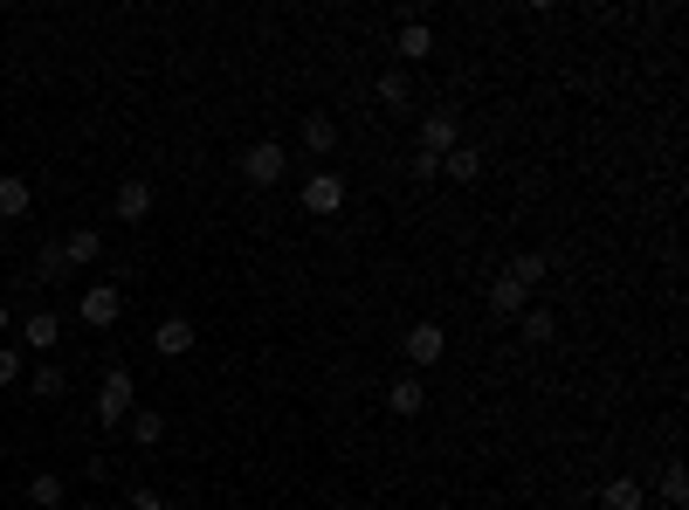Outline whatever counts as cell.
Returning <instances> with one entry per match:
<instances>
[{
  "label": "cell",
  "instance_id": "9",
  "mask_svg": "<svg viewBox=\"0 0 689 510\" xmlns=\"http://www.w3.org/2000/svg\"><path fill=\"white\" fill-rule=\"evenodd\" d=\"M482 303H490L497 318H524V311H531V290L518 284V276H490V290H482Z\"/></svg>",
  "mask_w": 689,
  "mask_h": 510
},
{
  "label": "cell",
  "instance_id": "12",
  "mask_svg": "<svg viewBox=\"0 0 689 510\" xmlns=\"http://www.w3.org/2000/svg\"><path fill=\"white\" fill-rule=\"evenodd\" d=\"M442 180H463V187H476V180H482V145H469V138L455 145L448 159H442Z\"/></svg>",
  "mask_w": 689,
  "mask_h": 510
},
{
  "label": "cell",
  "instance_id": "6",
  "mask_svg": "<svg viewBox=\"0 0 689 510\" xmlns=\"http://www.w3.org/2000/svg\"><path fill=\"white\" fill-rule=\"evenodd\" d=\"M76 318H84L90 331H111V324L124 318V297H118L111 284H90V290H84V303H76Z\"/></svg>",
  "mask_w": 689,
  "mask_h": 510
},
{
  "label": "cell",
  "instance_id": "14",
  "mask_svg": "<svg viewBox=\"0 0 689 510\" xmlns=\"http://www.w3.org/2000/svg\"><path fill=\"white\" fill-rule=\"evenodd\" d=\"M600 510H648V490H642V476H614L600 490Z\"/></svg>",
  "mask_w": 689,
  "mask_h": 510
},
{
  "label": "cell",
  "instance_id": "26",
  "mask_svg": "<svg viewBox=\"0 0 689 510\" xmlns=\"http://www.w3.org/2000/svg\"><path fill=\"white\" fill-rule=\"evenodd\" d=\"M124 510H166V497L152 483H138V490H124Z\"/></svg>",
  "mask_w": 689,
  "mask_h": 510
},
{
  "label": "cell",
  "instance_id": "22",
  "mask_svg": "<svg viewBox=\"0 0 689 510\" xmlns=\"http://www.w3.org/2000/svg\"><path fill=\"white\" fill-rule=\"evenodd\" d=\"M63 269H69L63 242H42V255H35V276H42V284H63Z\"/></svg>",
  "mask_w": 689,
  "mask_h": 510
},
{
  "label": "cell",
  "instance_id": "25",
  "mask_svg": "<svg viewBox=\"0 0 689 510\" xmlns=\"http://www.w3.org/2000/svg\"><path fill=\"white\" fill-rule=\"evenodd\" d=\"M29 497H35V510H56V503H63V476H35Z\"/></svg>",
  "mask_w": 689,
  "mask_h": 510
},
{
  "label": "cell",
  "instance_id": "16",
  "mask_svg": "<svg viewBox=\"0 0 689 510\" xmlns=\"http://www.w3.org/2000/svg\"><path fill=\"white\" fill-rule=\"evenodd\" d=\"M21 339H29V352H42V359H48V352H56V339H63V318H56V311H35L29 324H21Z\"/></svg>",
  "mask_w": 689,
  "mask_h": 510
},
{
  "label": "cell",
  "instance_id": "18",
  "mask_svg": "<svg viewBox=\"0 0 689 510\" xmlns=\"http://www.w3.org/2000/svg\"><path fill=\"white\" fill-rule=\"evenodd\" d=\"M503 276H518V284H524V290H538V284H545V276H552V263H545V255H538V248H524V255H518V263H510Z\"/></svg>",
  "mask_w": 689,
  "mask_h": 510
},
{
  "label": "cell",
  "instance_id": "4",
  "mask_svg": "<svg viewBox=\"0 0 689 510\" xmlns=\"http://www.w3.org/2000/svg\"><path fill=\"white\" fill-rule=\"evenodd\" d=\"M442 352H448V331H442L435 318H421L414 331H407V366H414V373H427V366H442Z\"/></svg>",
  "mask_w": 689,
  "mask_h": 510
},
{
  "label": "cell",
  "instance_id": "23",
  "mask_svg": "<svg viewBox=\"0 0 689 510\" xmlns=\"http://www.w3.org/2000/svg\"><path fill=\"white\" fill-rule=\"evenodd\" d=\"M29 387H35L42 400H63V393H69V379H63V366H48V359H42V366H35V379H29Z\"/></svg>",
  "mask_w": 689,
  "mask_h": 510
},
{
  "label": "cell",
  "instance_id": "24",
  "mask_svg": "<svg viewBox=\"0 0 689 510\" xmlns=\"http://www.w3.org/2000/svg\"><path fill=\"white\" fill-rule=\"evenodd\" d=\"M124 428H132V442H138V448H159V442H166V421H159V414H132Z\"/></svg>",
  "mask_w": 689,
  "mask_h": 510
},
{
  "label": "cell",
  "instance_id": "15",
  "mask_svg": "<svg viewBox=\"0 0 689 510\" xmlns=\"http://www.w3.org/2000/svg\"><path fill=\"white\" fill-rule=\"evenodd\" d=\"M111 214H118V221H145V214H152V180H124L118 200H111Z\"/></svg>",
  "mask_w": 689,
  "mask_h": 510
},
{
  "label": "cell",
  "instance_id": "7",
  "mask_svg": "<svg viewBox=\"0 0 689 510\" xmlns=\"http://www.w3.org/2000/svg\"><path fill=\"white\" fill-rule=\"evenodd\" d=\"M393 56H400V63H427V56H435V29H427V14H407V21H400Z\"/></svg>",
  "mask_w": 689,
  "mask_h": 510
},
{
  "label": "cell",
  "instance_id": "19",
  "mask_svg": "<svg viewBox=\"0 0 689 510\" xmlns=\"http://www.w3.org/2000/svg\"><path fill=\"white\" fill-rule=\"evenodd\" d=\"M373 97H379V104H387V111H400L407 97H414V84H407V69H387V76H379V84H373Z\"/></svg>",
  "mask_w": 689,
  "mask_h": 510
},
{
  "label": "cell",
  "instance_id": "20",
  "mask_svg": "<svg viewBox=\"0 0 689 510\" xmlns=\"http://www.w3.org/2000/svg\"><path fill=\"white\" fill-rule=\"evenodd\" d=\"M518 331H524V339H531V345H545V339H552V331H558V318L545 311V303H531V311L518 318Z\"/></svg>",
  "mask_w": 689,
  "mask_h": 510
},
{
  "label": "cell",
  "instance_id": "28",
  "mask_svg": "<svg viewBox=\"0 0 689 510\" xmlns=\"http://www.w3.org/2000/svg\"><path fill=\"white\" fill-rule=\"evenodd\" d=\"M0 339H8V303H0Z\"/></svg>",
  "mask_w": 689,
  "mask_h": 510
},
{
  "label": "cell",
  "instance_id": "1",
  "mask_svg": "<svg viewBox=\"0 0 689 510\" xmlns=\"http://www.w3.org/2000/svg\"><path fill=\"white\" fill-rule=\"evenodd\" d=\"M124 421H132V373L111 366L104 387H97V428H124Z\"/></svg>",
  "mask_w": 689,
  "mask_h": 510
},
{
  "label": "cell",
  "instance_id": "11",
  "mask_svg": "<svg viewBox=\"0 0 689 510\" xmlns=\"http://www.w3.org/2000/svg\"><path fill=\"white\" fill-rule=\"evenodd\" d=\"M297 138H303V152H311V159H331V152H338V124H331L324 111H303Z\"/></svg>",
  "mask_w": 689,
  "mask_h": 510
},
{
  "label": "cell",
  "instance_id": "8",
  "mask_svg": "<svg viewBox=\"0 0 689 510\" xmlns=\"http://www.w3.org/2000/svg\"><path fill=\"white\" fill-rule=\"evenodd\" d=\"M193 339H200L193 318H159V324H152V352H166V359H187Z\"/></svg>",
  "mask_w": 689,
  "mask_h": 510
},
{
  "label": "cell",
  "instance_id": "2",
  "mask_svg": "<svg viewBox=\"0 0 689 510\" xmlns=\"http://www.w3.org/2000/svg\"><path fill=\"white\" fill-rule=\"evenodd\" d=\"M284 173H290V152L276 145V138H263V145L242 152V180H248V187H276Z\"/></svg>",
  "mask_w": 689,
  "mask_h": 510
},
{
  "label": "cell",
  "instance_id": "3",
  "mask_svg": "<svg viewBox=\"0 0 689 510\" xmlns=\"http://www.w3.org/2000/svg\"><path fill=\"white\" fill-rule=\"evenodd\" d=\"M345 208V180H338V173H331V166H318L311 173V180H303V214H318V221H331V214H338Z\"/></svg>",
  "mask_w": 689,
  "mask_h": 510
},
{
  "label": "cell",
  "instance_id": "27",
  "mask_svg": "<svg viewBox=\"0 0 689 510\" xmlns=\"http://www.w3.org/2000/svg\"><path fill=\"white\" fill-rule=\"evenodd\" d=\"M14 379H21V352L0 345V387H14Z\"/></svg>",
  "mask_w": 689,
  "mask_h": 510
},
{
  "label": "cell",
  "instance_id": "13",
  "mask_svg": "<svg viewBox=\"0 0 689 510\" xmlns=\"http://www.w3.org/2000/svg\"><path fill=\"white\" fill-rule=\"evenodd\" d=\"M29 208H35V187L21 173H0V221H21Z\"/></svg>",
  "mask_w": 689,
  "mask_h": 510
},
{
  "label": "cell",
  "instance_id": "5",
  "mask_svg": "<svg viewBox=\"0 0 689 510\" xmlns=\"http://www.w3.org/2000/svg\"><path fill=\"white\" fill-rule=\"evenodd\" d=\"M455 145H463V118H455V111H427L421 118V152H427V159H448Z\"/></svg>",
  "mask_w": 689,
  "mask_h": 510
},
{
  "label": "cell",
  "instance_id": "10",
  "mask_svg": "<svg viewBox=\"0 0 689 510\" xmlns=\"http://www.w3.org/2000/svg\"><path fill=\"white\" fill-rule=\"evenodd\" d=\"M387 407H393L400 421H414L421 407H427V379H421V373H400V379H387Z\"/></svg>",
  "mask_w": 689,
  "mask_h": 510
},
{
  "label": "cell",
  "instance_id": "17",
  "mask_svg": "<svg viewBox=\"0 0 689 510\" xmlns=\"http://www.w3.org/2000/svg\"><path fill=\"white\" fill-rule=\"evenodd\" d=\"M63 255H69V269H90L97 255H104V235H97V228H76V235L63 242Z\"/></svg>",
  "mask_w": 689,
  "mask_h": 510
},
{
  "label": "cell",
  "instance_id": "21",
  "mask_svg": "<svg viewBox=\"0 0 689 510\" xmlns=\"http://www.w3.org/2000/svg\"><path fill=\"white\" fill-rule=\"evenodd\" d=\"M662 503H669V510H682V503H689V469H682V463L662 469Z\"/></svg>",
  "mask_w": 689,
  "mask_h": 510
}]
</instances>
